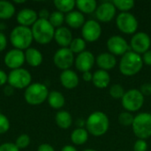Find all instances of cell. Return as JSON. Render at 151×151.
<instances>
[{"label": "cell", "instance_id": "1", "mask_svg": "<svg viewBox=\"0 0 151 151\" xmlns=\"http://www.w3.org/2000/svg\"><path fill=\"white\" fill-rule=\"evenodd\" d=\"M109 118L103 111L92 112L86 121L87 131L88 132V134L96 137H99L105 134L109 129Z\"/></svg>", "mask_w": 151, "mask_h": 151}, {"label": "cell", "instance_id": "2", "mask_svg": "<svg viewBox=\"0 0 151 151\" xmlns=\"http://www.w3.org/2000/svg\"><path fill=\"white\" fill-rule=\"evenodd\" d=\"M143 66L142 58L134 51H127L119 62V71L126 76H133L138 73Z\"/></svg>", "mask_w": 151, "mask_h": 151}, {"label": "cell", "instance_id": "3", "mask_svg": "<svg viewBox=\"0 0 151 151\" xmlns=\"http://www.w3.org/2000/svg\"><path fill=\"white\" fill-rule=\"evenodd\" d=\"M34 40L40 44H48L54 39L55 28L47 19H38L31 28Z\"/></svg>", "mask_w": 151, "mask_h": 151}, {"label": "cell", "instance_id": "4", "mask_svg": "<svg viewBox=\"0 0 151 151\" xmlns=\"http://www.w3.org/2000/svg\"><path fill=\"white\" fill-rule=\"evenodd\" d=\"M33 34L31 28L23 26L14 27L10 34V42L14 49L27 50L33 42Z\"/></svg>", "mask_w": 151, "mask_h": 151}, {"label": "cell", "instance_id": "5", "mask_svg": "<svg viewBox=\"0 0 151 151\" xmlns=\"http://www.w3.org/2000/svg\"><path fill=\"white\" fill-rule=\"evenodd\" d=\"M49 90L48 88L39 82L30 84L25 90L24 98L26 102L31 105H38L42 104L48 99Z\"/></svg>", "mask_w": 151, "mask_h": 151}, {"label": "cell", "instance_id": "6", "mask_svg": "<svg viewBox=\"0 0 151 151\" xmlns=\"http://www.w3.org/2000/svg\"><path fill=\"white\" fill-rule=\"evenodd\" d=\"M133 132L136 137L141 140L148 139L151 136V114L142 112L134 117L132 125Z\"/></svg>", "mask_w": 151, "mask_h": 151}, {"label": "cell", "instance_id": "7", "mask_svg": "<svg viewBox=\"0 0 151 151\" xmlns=\"http://www.w3.org/2000/svg\"><path fill=\"white\" fill-rule=\"evenodd\" d=\"M31 81L30 73L24 68L12 70L8 74V83L13 88H27L31 84Z\"/></svg>", "mask_w": 151, "mask_h": 151}, {"label": "cell", "instance_id": "8", "mask_svg": "<svg viewBox=\"0 0 151 151\" xmlns=\"http://www.w3.org/2000/svg\"><path fill=\"white\" fill-rule=\"evenodd\" d=\"M123 107L129 112L139 111L144 104V96L138 89L127 91L121 99Z\"/></svg>", "mask_w": 151, "mask_h": 151}, {"label": "cell", "instance_id": "9", "mask_svg": "<svg viewBox=\"0 0 151 151\" xmlns=\"http://www.w3.org/2000/svg\"><path fill=\"white\" fill-rule=\"evenodd\" d=\"M118 28L127 35L134 34L138 28L137 19L130 12H121L118 15L116 19Z\"/></svg>", "mask_w": 151, "mask_h": 151}, {"label": "cell", "instance_id": "10", "mask_svg": "<svg viewBox=\"0 0 151 151\" xmlns=\"http://www.w3.org/2000/svg\"><path fill=\"white\" fill-rule=\"evenodd\" d=\"M74 57L73 53L71 51L69 48H61L54 54L53 57V62L55 65L65 71L68 70L73 64Z\"/></svg>", "mask_w": 151, "mask_h": 151}, {"label": "cell", "instance_id": "11", "mask_svg": "<svg viewBox=\"0 0 151 151\" xmlns=\"http://www.w3.org/2000/svg\"><path fill=\"white\" fill-rule=\"evenodd\" d=\"M133 51L141 54L150 50L151 45V39L150 35L144 32L136 33L131 39L130 42Z\"/></svg>", "mask_w": 151, "mask_h": 151}, {"label": "cell", "instance_id": "12", "mask_svg": "<svg viewBox=\"0 0 151 151\" xmlns=\"http://www.w3.org/2000/svg\"><path fill=\"white\" fill-rule=\"evenodd\" d=\"M81 34L86 42H92L99 39L102 34V28L97 21L89 19L83 25L81 28Z\"/></svg>", "mask_w": 151, "mask_h": 151}, {"label": "cell", "instance_id": "13", "mask_svg": "<svg viewBox=\"0 0 151 151\" xmlns=\"http://www.w3.org/2000/svg\"><path fill=\"white\" fill-rule=\"evenodd\" d=\"M107 48L111 54L117 56H123L130 49L126 39L119 35H113L107 41Z\"/></svg>", "mask_w": 151, "mask_h": 151}, {"label": "cell", "instance_id": "14", "mask_svg": "<svg viewBox=\"0 0 151 151\" xmlns=\"http://www.w3.org/2000/svg\"><path fill=\"white\" fill-rule=\"evenodd\" d=\"M4 61L5 65L12 70L21 68L26 61L25 53L18 49L11 50L5 54Z\"/></svg>", "mask_w": 151, "mask_h": 151}, {"label": "cell", "instance_id": "15", "mask_svg": "<svg viewBox=\"0 0 151 151\" xmlns=\"http://www.w3.org/2000/svg\"><path fill=\"white\" fill-rule=\"evenodd\" d=\"M116 14V7L112 2H104L97 6L96 11V19L102 22L111 21Z\"/></svg>", "mask_w": 151, "mask_h": 151}, {"label": "cell", "instance_id": "16", "mask_svg": "<svg viewBox=\"0 0 151 151\" xmlns=\"http://www.w3.org/2000/svg\"><path fill=\"white\" fill-rule=\"evenodd\" d=\"M95 64V57L90 51H83L75 58V66L81 73L89 72Z\"/></svg>", "mask_w": 151, "mask_h": 151}, {"label": "cell", "instance_id": "17", "mask_svg": "<svg viewBox=\"0 0 151 151\" xmlns=\"http://www.w3.org/2000/svg\"><path fill=\"white\" fill-rule=\"evenodd\" d=\"M16 19L19 26L28 27L29 26H33L38 19V13L35 10L26 8L19 12Z\"/></svg>", "mask_w": 151, "mask_h": 151}, {"label": "cell", "instance_id": "18", "mask_svg": "<svg viewBox=\"0 0 151 151\" xmlns=\"http://www.w3.org/2000/svg\"><path fill=\"white\" fill-rule=\"evenodd\" d=\"M54 39L59 46L62 48H67L73 41V35L69 28L60 27L55 30Z\"/></svg>", "mask_w": 151, "mask_h": 151}, {"label": "cell", "instance_id": "19", "mask_svg": "<svg viewBox=\"0 0 151 151\" xmlns=\"http://www.w3.org/2000/svg\"><path fill=\"white\" fill-rule=\"evenodd\" d=\"M59 79L63 87L68 89L75 88L79 85V77L77 73L70 69L63 71Z\"/></svg>", "mask_w": 151, "mask_h": 151}, {"label": "cell", "instance_id": "20", "mask_svg": "<svg viewBox=\"0 0 151 151\" xmlns=\"http://www.w3.org/2000/svg\"><path fill=\"white\" fill-rule=\"evenodd\" d=\"M96 64L102 70L107 71L115 67L117 64V59L114 55L104 52L99 54L96 57Z\"/></svg>", "mask_w": 151, "mask_h": 151}, {"label": "cell", "instance_id": "21", "mask_svg": "<svg viewBox=\"0 0 151 151\" xmlns=\"http://www.w3.org/2000/svg\"><path fill=\"white\" fill-rule=\"evenodd\" d=\"M65 21L70 27L79 28L81 27H83V25L85 24V18L81 12L72 11L71 12L66 14Z\"/></svg>", "mask_w": 151, "mask_h": 151}, {"label": "cell", "instance_id": "22", "mask_svg": "<svg viewBox=\"0 0 151 151\" xmlns=\"http://www.w3.org/2000/svg\"><path fill=\"white\" fill-rule=\"evenodd\" d=\"M92 81L95 87L98 88H105L108 87L111 81V76L107 71L100 69L95 72V73L93 74Z\"/></svg>", "mask_w": 151, "mask_h": 151}, {"label": "cell", "instance_id": "23", "mask_svg": "<svg viewBox=\"0 0 151 151\" xmlns=\"http://www.w3.org/2000/svg\"><path fill=\"white\" fill-rule=\"evenodd\" d=\"M25 59L30 66L37 67L42 62V55L38 50L35 48H28L25 51Z\"/></svg>", "mask_w": 151, "mask_h": 151}, {"label": "cell", "instance_id": "24", "mask_svg": "<svg viewBox=\"0 0 151 151\" xmlns=\"http://www.w3.org/2000/svg\"><path fill=\"white\" fill-rule=\"evenodd\" d=\"M47 100H48L50 106L56 110L61 109L65 105V103L64 96L60 92L56 91V90H53L49 93V96Z\"/></svg>", "mask_w": 151, "mask_h": 151}, {"label": "cell", "instance_id": "25", "mask_svg": "<svg viewBox=\"0 0 151 151\" xmlns=\"http://www.w3.org/2000/svg\"><path fill=\"white\" fill-rule=\"evenodd\" d=\"M55 120L57 125L62 129H68L73 124V118L66 111H60L56 114Z\"/></svg>", "mask_w": 151, "mask_h": 151}, {"label": "cell", "instance_id": "26", "mask_svg": "<svg viewBox=\"0 0 151 151\" xmlns=\"http://www.w3.org/2000/svg\"><path fill=\"white\" fill-rule=\"evenodd\" d=\"M88 139V132L87 129L79 127L74 129L71 134V141L75 145H83Z\"/></svg>", "mask_w": 151, "mask_h": 151}, {"label": "cell", "instance_id": "27", "mask_svg": "<svg viewBox=\"0 0 151 151\" xmlns=\"http://www.w3.org/2000/svg\"><path fill=\"white\" fill-rule=\"evenodd\" d=\"M15 13V6L9 1H0V19H11Z\"/></svg>", "mask_w": 151, "mask_h": 151}, {"label": "cell", "instance_id": "28", "mask_svg": "<svg viewBox=\"0 0 151 151\" xmlns=\"http://www.w3.org/2000/svg\"><path fill=\"white\" fill-rule=\"evenodd\" d=\"M76 6L81 13H92L96 11L97 4L95 0H78Z\"/></svg>", "mask_w": 151, "mask_h": 151}, {"label": "cell", "instance_id": "29", "mask_svg": "<svg viewBox=\"0 0 151 151\" xmlns=\"http://www.w3.org/2000/svg\"><path fill=\"white\" fill-rule=\"evenodd\" d=\"M54 4L58 12L65 13V12H71L74 6L76 5V2L73 0H55Z\"/></svg>", "mask_w": 151, "mask_h": 151}, {"label": "cell", "instance_id": "30", "mask_svg": "<svg viewBox=\"0 0 151 151\" xmlns=\"http://www.w3.org/2000/svg\"><path fill=\"white\" fill-rule=\"evenodd\" d=\"M71 51L73 53H81L83 51H85L86 49V41L82 38H74L73 39L71 44H70V48Z\"/></svg>", "mask_w": 151, "mask_h": 151}, {"label": "cell", "instance_id": "31", "mask_svg": "<svg viewBox=\"0 0 151 151\" xmlns=\"http://www.w3.org/2000/svg\"><path fill=\"white\" fill-rule=\"evenodd\" d=\"M112 4L116 8L122 11V12H128L134 6V1L133 0H114Z\"/></svg>", "mask_w": 151, "mask_h": 151}, {"label": "cell", "instance_id": "32", "mask_svg": "<svg viewBox=\"0 0 151 151\" xmlns=\"http://www.w3.org/2000/svg\"><path fill=\"white\" fill-rule=\"evenodd\" d=\"M65 18V17L64 16V13H62L58 11H56V12H53L52 13H50V18H49V21L54 27V28L55 27L58 28L64 23Z\"/></svg>", "mask_w": 151, "mask_h": 151}, {"label": "cell", "instance_id": "33", "mask_svg": "<svg viewBox=\"0 0 151 151\" xmlns=\"http://www.w3.org/2000/svg\"><path fill=\"white\" fill-rule=\"evenodd\" d=\"M111 96L114 99H122L125 95V89L120 84H114L110 88L109 91Z\"/></svg>", "mask_w": 151, "mask_h": 151}, {"label": "cell", "instance_id": "34", "mask_svg": "<svg viewBox=\"0 0 151 151\" xmlns=\"http://www.w3.org/2000/svg\"><path fill=\"white\" fill-rule=\"evenodd\" d=\"M134 120V117L129 111H124L119 115V122L120 123V125L124 127L132 126Z\"/></svg>", "mask_w": 151, "mask_h": 151}, {"label": "cell", "instance_id": "35", "mask_svg": "<svg viewBox=\"0 0 151 151\" xmlns=\"http://www.w3.org/2000/svg\"><path fill=\"white\" fill-rule=\"evenodd\" d=\"M29 144H30V138L27 134H25L19 135L15 142V145L19 148V150L25 149Z\"/></svg>", "mask_w": 151, "mask_h": 151}, {"label": "cell", "instance_id": "36", "mask_svg": "<svg viewBox=\"0 0 151 151\" xmlns=\"http://www.w3.org/2000/svg\"><path fill=\"white\" fill-rule=\"evenodd\" d=\"M10 128L9 119L4 114L0 113V134L6 133Z\"/></svg>", "mask_w": 151, "mask_h": 151}, {"label": "cell", "instance_id": "37", "mask_svg": "<svg viewBox=\"0 0 151 151\" xmlns=\"http://www.w3.org/2000/svg\"><path fill=\"white\" fill-rule=\"evenodd\" d=\"M148 150V144L145 142V140L139 139L135 142L134 145V151H147Z\"/></svg>", "mask_w": 151, "mask_h": 151}, {"label": "cell", "instance_id": "38", "mask_svg": "<svg viewBox=\"0 0 151 151\" xmlns=\"http://www.w3.org/2000/svg\"><path fill=\"white\" fill-rule=\"evenodd\" d=\"M0 151H19V148L15 145V143L6 142L0 145Z\"/></svg>", "mask_w": 151, "mask_h": 151}, {"label": "cell", "instance_id": "39", "mask_svg": "<svg viewBox=\"0 0 151 151\" xmlns=\"http://www.w3.org/2000/svg\"><path fill=\"white\" fill-rule=\"evenodd\" d=\"M140 91H141V93H142L143 96H150V95H151L150 83H145V84L142 85Z\"/></svg>", "mask_w": 151, "mask_h": 151}, {"label": "cell", "instance_id": "40", "mask_svg": "<svg viewBox=\"0 0 151 151\" xmlns=\"http://www.w3.org/2000/svg\"><path fill=\"white\" fill-rule=\"evenodd\" d=\"M7 46V39L4 33L0 32V52L5 50Z\"/></svg>", "mask_w": 151, "mask_h": 151}, {"label": "cell", "instance_id": "41", "mask_svg": "<svg viewBox=\"0 0 151 151\" xmlns=\"http://www.w3.org/2000/svg\"><path fill=\"white\" fill-rule=\"evenodd\" d=\"M142 58V61H143V64L147 65H151V50H148L147 52H145L143 54V57Z\"/></svg>", "mask_w": 151, "mask_h": 151}, {"label": "cell", "instance_id": "42", "mask_svg": "<svg viewBox=\"0 0 151 151\" xmlns=\"http://www.w3.org/2000/svg\"><path fill=\"white\" fill-rule=\"evenodd\" d=\"M50 13L49 12L48 10L46 9H42L38 13V19H47L49 20V18H50Z\"/></svg>", "mask_w": 151, "mask_h": 151}, {"label": "cell", "instance_id": "43", "mask_svg": "<svg viewBox=\"0 0 151 151\" xmlns=\"http://www.w3.org/2000/svg\"><path fill=\"white\" fill-rule=\"evenodd\" d=\"M6 82H8V75L4 71L0 69V86L4 85Z\"/></svg>", "mask_w": 151, "mask_h": 151}, {"label": "cell", "instance_id": "44", "mask_svg": "<svg viewBox=\"0 0 151 151\" xmlns=\"http://www.w3.org/2000/svg\"><path fill=\"white\" fill-rule=\"evenodd\" d=\"M37 151H55V150L51 145L47 144V143H43V144H41L38 147Z\"/></svg>", "mask_w": 151, "mask_h": 151}, {"label": "cell", "instance_id": "45", "mask_svg": "<svg viewBox=\"0 0 151 151\" xmlns=\"http://www.w3.org/2000/svg\"><path fill=\"white\" fill-rule=\"evenodd\" d=\"M82 79L85 81H91L92 79H93V74L90 72H85L82 74Z\"/></svg>", "mask_w": 151, "mask_h": 151}, {"label": "cell", "instance_id": "46", "mask_svg": "<svg viewBox=\"0 0 151 151\" xmlns=\"http://www.w3.org/2000/svg\"><path fill=\"white\" fill-rule=\"evenodd\" d=\"M4 94H5L6 96H11V95H12V94H13V88L11 87L10 85L6 86V87L4 88Z\"/></svg>", "mask_w": 151, "mask_h": 151}, {"label": "cell", "instance_id": "47", "mask_svg": "<svg viewBox=\"0 0 151 151\" xmlns=\"http://www.w3.org/2000/svg\"><path fill=\"white\" fill-rule=\"evenodd\" d=\"M61 151H78L72 145H65L62 148Z\"/></svg>", "mask_w": 151, "mask_h": 151}, {"label": "cell", "instance_id": "48", "mask_svg": "<svg viewBox=\"0 0 151 151\" xmlns=\"http://www.w3.org/2000/svg\"><path fill=\"white\" fill-rule=\"evenodd\" d=\"M14 3H17V4H22V3H25V1H14Z\"/></svg>", "mask_w": 151, "mask_h": 151}, {"label": "cell", "instance_id": "49", "mask_svg": "<svg viewBox=\"0 0 151 151\" xmlns=\"http://www.w3.org/2000/svg\"><path fill=\"white\" fill-rule=\"evenodd\" d=\"M83 151H96L95 150H92V149H88V150H85Z\"/></svg>", "mask_w": 151, "mask_h": 151}]
</instances>
